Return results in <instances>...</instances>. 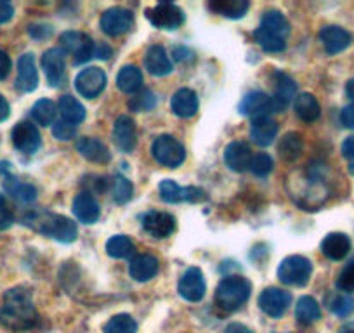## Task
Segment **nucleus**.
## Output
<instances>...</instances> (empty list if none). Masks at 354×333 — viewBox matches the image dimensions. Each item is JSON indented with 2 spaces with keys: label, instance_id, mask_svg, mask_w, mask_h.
I'll return each mask as SVG.
<instances>
[{
  "label": "nucleus",
  "instance_id": "b1692460",
  "mask_svg": "<svg viewBox=\"0 0 354 333\" xmlns=\"http://www.w3.org/2000/svg\"><path fill=\"white\" fill-rule=\"evenodd\" d=\"M145 66L155 77H165L174 70L172 61L167 56V50L162 46H151L146 50Z\"/></svg>",
  "mask_w": 354,
  "mask_h": 333
},
{
  "label": "nucleus",
  "instance_id": "2f4dec72",
  "mask_svg": "<svg viewBox=\"0 0 354 333\" xmlns=\"http://www.w3.org/2000/svg\"><path fill=\"white\" fill-rule=\"evenodd\" d=\"M142 86V73L134 64H127L117 75V87L125 94L138 93Z\"/></svg>",
  "mask_w": 354,
  "mask_h": 333
},
{
  "label": "nucleus",
  "instance_id": "7c9ffc66",
  "mask_svg": "<svg viewBox=\"0 0 354 333\" xmlns=\"http://www.w3.org/2000/svg\"><path fill=\"white\" fill-rule=\"evenodd\" d=\"M248 6L250 4L245 0H212L209 2L210 11L230 19L243 18L248 11Z\"/></svg>",
  "mask_w": 354,
  "mask_h": 333
},
{
  "label": "nucleus",
  "instance_id": "f8f14e48",
  "mask_svg": "<svg viewBox=\"0 0 354 333\" xmlns=\"http://www.w3.org/2000/svg\"><path fill=\"white\" fill-rule=\"evenodd\" d=\"M12 144L18 151L25 153V155H33L37 149L42 144V137H40L39 129L30 122H19L15 125L11 132Z\"/></svg>",
  "mask_w": 354,
  "mask_h": 333
},
{
  "label": "nucleus",
  "instance_id": "bb28decb",
  "mask_svg": "<svg viewBox=\"0 0 354 333\" xmlns=\"http://www.w3.org/2000/svg\"><path fill=\"white\" fill-rule=\"evenodd\" d=\"M160 269V263L156 257L148 256V254H142V256L134 257L131 260V267H129V273H131L132 280L139 281V283H145V281L153 280L156 276Z\"/></svg>",
  "mask_w": 354,
  "mask_h": 333
},
{
  "label": "nucleus",
  "instance_id": "f257e3e1",
  "mask_svg": "<svg viewBox=\"0 0 354 333\" xmlns=\"http://www.w3.org/2000/svg\"><path fill=\"white\" fill-rule=\"evenodd\" d=\"M39 321V314L33 305L32 294L26 288H11L2 297L0 305V325L15 332L33 328Z\"/></svg>",
  "mask_w": 354,
  "mask_h": 333
},
{
  "label": "nucleus",
  "instance_id": "79ce46f5",
  "mask_svg": "<svg viewBox=\"0 0 354 333\" xmlns=\"http://www.w3.org/2000/svg\"><path fill=\"white\" fill-rule=\"evenodd\" d=\"M156 106V97L151 91L145 89L138 94V96L132 97V101L129 103V108L134 111H149Z\"/></svg>",
  "mask_w": 354,
  "mask_h": 333
},
{
  "label": "nucleus",
  "instance_id": "39448f33",
  "mask_svg": "<svg viewBox=\"0 0 354 333\" xmlns=\"http://www.w3.org/2000/svg\"><path fill=\"white\" fill-rule=\"evenodd\" d=\"M313 274V264L308 257L290 256L278 267V278L288 287H306Z\"/></svg>",
  "mask_w": 354,
  "mask_h": 333
},
{
  "label": "nucleus",
  "instance_id": "c03bdc74",
  "mask_svg": "<svg viewBox=\"0 0 354 333\" xmlns=\"http://www.w3.org/2000/svg\"><path fill=\"white\" fill-rule=\"evenodd\" d=\"M337 288L342 294H353L354 292V260H351L337 278Z\"/></svg>",
  "mask_w": 354,
  "mask_h": 333
},
{
  "label": "nucleus",
  "instance_id": "864d4df0",
  "mask_svg": "<svg viewBox=\"0 0 354 333\" xmlns=\"http://www.w3.org/2000/svg\"><path fill=\"white\" fill-rule=\"evenodd\" d=\"M9 113H11V108H9L8 99L0 94V122L8 120Z\"/></svg>",
  "mask_w": 354,
  "mask_h": 333
},
{
  "label": "nucleus",
  "instance_id": "ea45409f",
  "mask_svg": "<svg viewBox=\"0 0 354 333\" xmlns=\"http://www.w3.org/2000/svg\"><path fill=\"white\" fill-rule=\"evenodd\" d=\"M111 195L118 205H124V203L131 202L132 195H134V186L124 175H115L113 182H111Z\"/></svg>",
  "mask_w": 354,
  "mask_h": 333
},
{
  "label": "nucleus",
  "instance_id": "09e8293b",
  "mask_svg": "<svg viewBox=\"0 0 354 333\" xmlns=\"http://www.w3.org/2000/svg\"><path fill=\"white\" fill-rule=\"evenodd\" d=\"M15 16V8L9 2H0V25L9 23Z\"/></svg>",
  "mask_w": 354,
  "mask_h": 333
},
{
  "label": "nucleus",
  "instance_id": "c85d7f7f",
  "mask_svg": "<svg viewBox=\"0 0 354 333\" xmlns=\"http://www.w3.org/2000/svg\"><path fill=\"white\" fill-rule=\"evenodd\" d=\"M77 151L84 156L85 160L93 163H108L110 162V151L106 146L94 137H82L77 141Z\"/></svg>",
  "mask_w": 354,
  "mask_h": 333
},
{
  "label": "nucleus",
  "instance_id": "4be33fe9",
  "mask_svg": "<svg viewBox=\"0 0 354 333\" xmlns=\"http://www.w3.org/2000/svg\"><path fill=\"white\" fill-rule=\"evenodd\" d=\"M319 39H322L323 47H325V50L330 56L346 50L351 46V42H353L351 33L347 30L340 28V26H325L322 33H319Z\"/></svg>",
  "mask_w": 354,
  "mask_h": 333
},
{
  "label": "nucleus",
  "instance_id": "f3484780",
  "mask_svg": "<svg viewBox=\"0 0 354 333\" xmlns=\"http://www.w3.org/2000/svg\"><path fill=\"white\" fill-rule=\"evenodd\" d=\"M205 278L198 267H189L179 281V294L188 302H200L205 297Z\"/></svg>",
  "mask_w": 354,
  "mask_h": 333
},
{
  "label": "nucleus",
  "instance_id": "9b49d317",
  "mask_svg": "<svg viewBox=\"0 0 354 333\" xmlns=\"http://www.w3.org/2000/svg\"><path fill=\"white\" fill-rule=\"evenodd\" d=\"M101 30L110 37L124 35L134 26V15L125 8H111L101 16Z\"/></svg>",
  "mask_w": 354,
  "mask_h": 333
},
{
  "label": "nucleus",
  "instance_id": "6e6552de",
  "mask_svg": "<svg viewBox=\"0 0 354 333\" xmlns=\"http://www.w3.org/2000/svg\"><path fill=\"white\" fill-rule=\"evenodd\" d=\"M146 18L155 28L177 30L185 23V12L172 2H162L146 11Z\"/></svg>",
  "mask_w": 354,
  "mask_h": 333
},
{
  "label": "nucleus",
  "instance_id": "8fccbe9b",
  "mask_svg": "<svg viewBox=\"0 0 354 333\" xmlns=\"http://www.w3.org/2000/svg\"><path fill=\"white\" fill-rule=\"evenodd\" d=\"M9 71H11V57L8 56V53L0 49V80H4Z\"/></svg>",
  "mask_w": 354,
  "mask_h": 333
},
{
  "label": "nucleus",
  "instance_id": "7ed1b4c3",
  "mask_svg": "<svg viewBox=\"0 0 354 333\" xmlns=\"http://www.w3.org/2000/svg\"><path fill=\"white\" fill-rule=\"evenodd\" d=\"M290 23L280 11L266 12L261 26L254 32V39L266 53H281L287 47Z\"/></svg>",
  "mask_w": 354,
  "mask_h": 333
},
{
  "label": "nucleus",
  "instance_id": "0eeeda50",
  "mask_svg": "<svg viewBox=\"0 0 354 333\" xmlns=\"http://www.w3.org/2000/svg\"><path fill=\"white\" fill-rule=\"evenodd\" d=\"M59 42L63 50L73 56L75 64L87 63L94 56V50H96L94 40L82 32H64L61 35Z\"/></svg>",
  "mask_w": 354,
  "mask_h": 333
},
{
  "label": "nucleus",
  "instance_id": "4d7b16f0",
  "mask_svg": "<svg viewBox=\"0 0 354 333\" xmlns=\"http://www.w3.org/2000/svg\"><path fill=\"white\" fill-rule=\"evenodd\" d=\"M340 333H354V330H342Z\"/></svg>",
  "mask_w": 354,
  "mask_h": 333
},
{
  "label": "nucleus",
  "instance_id": "aec40b11",
  "mask_svg": "<svg viewBox=\"0 0 354 333\" xmlns=\"http://www.w3.org/2000/svg\"><path fill=\"white\" fill-rule=\"evenodd\" d=\"M252 158L254 156H252L250 146L243 141L231 142L224 149V162L233 172H245L250 169Z\"/></svg>",
  "mask_w": 354,
  "mask_h": 333
},
{
  "label": "nucleus",
  "instance_id": "a878e982",
  "mask_svg": "<svg viewBox=\"0 0 354 333\" xmlns=\"http://www.w3.org/2000/svg\"><path fill=\"white\" fill-rule=\"evenodd\" d=\"M277 135H278V124L273 120V118L262 117V118H255V120H252L250 137L257 146L266 148V146L273 144Z\"/></svg>",
  "mask_w": 354,
  "mask_h": 333
},
{
  "label": "nucleus",
  "instance_id": "f03ea898",
  "mask_svg": "<svg viewBox=\"0 0 354 333\" xmlns=\"http://www.w3.org/2000/svg\"><path fill=\"white\" fill-rule=\"evenodd\" d=\"M23 224L61 243H71L77 240V224L68 217L53 213L49 210H32L23 216Z\"/></svg>",
  "mask_w": 354,
  "mask_h": 333
},
{
  "label": "nucleus",
  "instance_id": "c9c22d12",
  "mask_svg": "<svg viewBox=\"0 0 354 333\" xmlns=\"http://www.w3.org/2000/svg\"><path fill=\"white\" fill-rule=\"evenodd\" d=\"M59 108V113L63 117V120L70 122V124L77 125L80 122L85 120V108L80 101L75 99L73 96H63L57 103Z\"/></svg>",
  "mask_w": 354,
  "mask_h": 333
},
{
  "label": "nucleus",
  "instance_id": "4468645a",
  "mask_svg": "<svg viewBox=\"0 0 354 333\" xmlns=\"http://www.w3.org/2000/svg\"><path fill=\"white\" fill-rule=\"evenodd\" d=\"M297 94V84L292 77L283 71H274V94L271 96L273 101V113H281L285 108L292 103Z\"/></svg>",
  "mask_w": 354,
  "mask_h": 333
},
{
  "label": "nucleus",
  "instance_id": "ddd939ff",
  "mask_svg": "<svg viewBox=\"0 0 354 333\" xmlns=\"http://www.w3.org/2000/svg\"><path fill=\"white\" fill-rule=\"evenodd\" d=\"M292 301V295L288 292L281 290V288H266L261 295H259V307L262 312H266L271 318H281L285 311L288 309Z\"/></svg>",
  "mask_w": 354,
  "mask_h": 333
},
{
  "label": "nucleus",
  "instance_id": "393cba45",
  "mask_svg": "<svg viewBox=\"0 0 354 333\" xmlns=\"http://www.w3.org/2000/svg\"><path fill=\"white\" fill-rule=\"evenodd\" d=\"M113 139L118 148L125 153H131L136 148V125L134 120L127 115H122L117 118L113 129Z\"/></svg>",
  "mask_w": 354,
  "mask_h": 333
},
{
  "label": "nucleus",
  "instance_id": "1a4fd4ad",
  "mask_svg": "<svg viewBox=\"0 0 354 333\" xmlns=\"http://www.w3.org/2000/svg\"><path fill=\"white\" fill-rule=\"evenodd\" d=\"M106 87V73L101 68H85L75 78V89L85 99H94Z\"/></svg>",
  "mask_w": 354,
  "mask_h": 333
},
{
  "label": "nucleus",
  "instance_id": "9d476101",
  "mask_svg": "<svg viewBox=\"0 0 354 333\" xmlns=\"http://www.w3.org/2000/svg\"><path fill=\"white\" fill-rule=\"evenodd\" d=\"M158 191L163 202L167 203H198L207 198L203 189L196 188V186H186V188H183V186H179L176 181H172V179H165V181L160 182Z\"/></svg>",
  "mask_w": 354,
  "mask_h": 333
},
{
  "label": "nucleus",
  "instance_id": "412c9836",
  "mask_svg": "<svg viewBox=\"0 0 354 333\" xmlns=\"http://www.w3.org/2000/svg\"><path fill=\"white\" fill-rule=\"evenodd\" d=\"M73 213L82 224L97 222V219H100V216H101V209H100V203H97V200L93 196V193L82 191L75 196Z\"/></svg>",
  "mask_w": 354,
  "mask_h": 333
},
{
  "label": "nucleus",
  "instance_id": "a211bd4d",
  "mask_svg": "<svg viewBox=\"0 0 354 333\" xmlns=\"http://www.w3.org/2000/svg\"><path fill=\"white\" fill-rule=\"evenodd\" d=\"M42 68L50 87H59L64 82V50L59 47L46 50L42 56Z\"/></svg>",
  "mask_w": 354,
  "mask_h": 333
},
{
  "label": "nucleus",
  "instance_id": "5fc2aeb1",
  "mask_svg": "<svg viewBox=\"0 0 354 333\" xmlns=\"http://www.w3.org/2000/svg\"><path fill=\"white\" fill-rule=\"evenodd\" d=\"M226 333H254L250 328H247L245 325H240V323H233L226 328Z\"/></svg>",
  "mask_w": 354,
  "mask_h": 333
},
{
  "label": "nucleus",
  "instance_id": "603ef678",
  "mask_svg": "<svg viewBox=\"0 0 354 333\" xmlns=\"http://www.w3.org/2000/svg\"><path fill=\"white\" fill-rule=\"evenodd\" d=\"M111 47L106 44H96V50H94V56L100 57V59H108L111 56Z\"/></svg>",
  "mask_w": 354,
  "mask_h": 333
},
{
  "label": "nucleus",
  "instance_id": "4c0bfd02",
  "mask_svg": "<svg viewBox=\"0 0 354 333\" xmlns=\"http://www.w3.org/2000/svg\"><path fill=\"white\" fill-rule=\"evenodd\" d=\"M56 104L50 99H40L33 104L32 108V117L33 120L37 122L42 127H47V125L53 124L56 120Z\"/></svg>",
  "mask_w": 354,
  "mask_h": 333
},
{
  "label": "nucleus",
  "instance_id": "6e6d98bb",
  "mask_svg": "<svg viewBox=\"0 0 354 333\" xmlns=\"http://www.w3.org/2000/svg\"><path fill=\"white\" fill-rule=\"evenodd\" d=\"M346 93H347V96H349V99H353V101H354V78H353V80L347 82Z\"/></svg>",
  "mask_w": 354,
  "mask_h": 333
},
{
  "label": "nucleus",
  "instance_id": "3c124183",
  "mask_svg": "<svg viewBox=\"0 0 354 333\" xmlns=\"http://www.w3.org/2000/svg\"><path fill=\"white\" fill-rule=\"evenodd\" d=\"M342 155L346 156V158L354 160V135H349V137L342 142Z\"/></svg>",
  "mask_w": 354,
  "mask_h": 333
},
{
  "label": "nucleus",
  "instance_id": "de8ad7c7",
  "mask_svg": "<svg viewBox=\"0 0 354 333\" xmlns=\"http://www.w3.org/2000/svg\"><path fill=\"white\" fill-rule=\"evenodd\" d=\"M340 122H342L344 127L353 129L354 131V103L347 104V106L340 111Z\"/></svg>",
  "mask_w": 354,
  "mask_h": 333
},
{
  "label": "nucleus",
  "instance_id": "58836bf2",
  "mask_svg": "<svg viewBox=\"0 0 354 333\" xmlns=\"http://www.w3.org/2000/svg\"><path fill=\"white\" fill-rule=\"evenodd\" d=\"M104 333H138V323L129 314H117L104 325Z\"/></svg>",
  "mask_w": 354,
  "mask_h": 333
},
{
  "label": "nucleus",
  "instance_id": "a18cd8bd",
  "mask_svg": "<svg viewBox=\"0 0 354 333\" xmlns=\"http://www.w3.org/2000/svg\"><path fill=\"white\" fill-rule=\"evenodd\" d=\"M53 134L54 137L59 139V141H70V139H73L75 135H77V127H75L73 124H70V122L61 118V120H57L56 124H54Z\"/></svg>",
  "mask_w": 354,
  "mask_h": 333
},
{
  "label": "nucleus",
  "instance_id": "6ab92c4d",
  "mask_svg": "<svg viewBox=\"0 0 354 333\" xmlns=\"http://www.w3.org/2000/svg\"><path fill=\"white\" fill-rule=\"evenodd\" d=\"M39 87V71H37L33 54H23L18 61V77H16V89L19 93H33Z\"/></svg>",
  "mask_w": 354,
  "mask_h": 333
},
{
  "label": "nucleus",
  "instance_id": "e433bc0d",
  "mask_svg": "<svg viewBox=\"0 0 354 333\" xmlns=\"http://www.w3.org/2000/svg\"><path fill=\"white\" fill-rule=\"evenodd\" d=\"M106 254L113 259H131L136 254V247L131 238L124 236V234H115L108 240Z\"/></svg>",
  "mask_w": 354,
  "mask_h": 333
},
{
  "label": "nucleus",
  "instance_id": "20e7f679",
  "mask_svg": "<svg viewBox=\"0 0 354 333\" xmlns=\"http://www.w3.org/2000/svg\"><path fill=\"white\" fill-rule=\"evenodd\" d=\"M252 283L247 278L227 276L219 283L216 290L217 307L226 312L238 311L250 298Z\"/></svg>",
  "mask_w": 354,
  "mask_h": 333
},
{
  "label": "nucleus",
  "instance_id": "72a5a7b5",
  "mask_svg": "<svg viewBox=\"0 0 354 333\" xmlns=\"http://www.w3.org/2000/svg\"><path fill=\"white\" fill-rule=\"evenodd\" d=\"M302 146H304V142H302L301 134L288 132L278 142V155L283 162H295L301 156Z\"/></svg>",
  "mask_w": 354,
  "mask_h": 333
},
{
  "label": "nucleus",
  "instance_id": "5701e85b",
  "mask_svg": "<svg viewBox=\"0 0 354 333\" xmlns=\"http://www.w3.org/2000/svg\"><path fill=\"white\" fill-rule=\"evenodd\" d=\"M170 106L177 117L192 118L198 111V96L193 89H179L177 93H174Z\"/></svg>",
  "mask_w": 354,
  "mask_h": 333
},
{
  "label": "nucleus",
  "instance_id": "37998d69",
  "mask_svg": "<svg viewBox=\"0 0 354 333\" xmlns=\"http://www.w3.org/2000/svg\"><path fill=\"white\" fill-rule=\"evenodd\" d=\"M250 171L255 175H259V178H266V175L273 171V158L270 155H266V153H259V155H255L252 158Z\"/></svg>",
  "mask_w": 354,
  "mask_h": 333
},
{
  "label": "nucleus",
  "instance_id": "423d86ee",
  "mask_svg": "<svg viewBox=\"0 0 354 333\" xmlns=\"http://www.w3.org/2000/svg\"><path fill=\"white\" fill-rule=\"evenodd\" d=\"M153 156L156 162L169 169H177L186 158V149L181 142L172 135H160L155 139L151 148Z\"/></svg>",
  "mask_w": 354,
  "mask_h": 333
},
{
  "label": "nucleus",
  "instance_id": "f704fd0d",
  "mask_svg": "<svg viewBox=\"0 0 354 333\" xmlns=\"http://www.w3.org/2000/svg\"><path fill=\"white\" fill-rule=\"evenodd\" d=\"M295 318L301 325H313V323L318 321L322 318V309H319V304L316 302V298L306 297L299 298L297 305H295Z\"/></svg>",
  "mask_w": 354,
  "mask_h": 333
},
{
  "label": "nucleus",
  "instance_id": "49530a36",
  "mask_svg": "<svg viewBox=\"0 0 354 333\" xmlns=\"http://www.w3.org/2000/svg\"><path fill=\"white\" fill-rule=\"evenodd\" d=\"M15 224V213L4 195H0V231L9 229Z\"/></svg>",
  "mask_w": 354,
  "mask_h": 333
},
{
  "label": "nucleus",
  "instance_id": "2eb2a0df",
  "mask_svg": "<svg viewBox=\"0 0 354 333\" xmlns=\"http://www.w3.org/2000/svg\"><path fill=\"white\" fill-rule=\"evenodd\" d=\"M241 115L245 117H250L252 120L262 117H270L273 113V101H271V96H268L262 91H252L247 96L241 99L240 106H238Z\"/></svg>",
  "mask_w": 354,
  "mask_h": 333
},
{
  "label": "nucleus",
  "instance_id": "dca6fc26",
  "mask_svg": "<svg viewBox=\"0 0 354 333\" xmlns=\"http://www.w3.org/2000/svg\"><path fill=\"white\" fill-rule=\"evenodd\" d=\"M142 229L149 234V236L156 238V240H163V238H169L170 234L176 231V219L174 216L167 212H151L145 213L142 216Z\"/></svg>",
  "mask_w": 354,
  "mask_h": 333
},
{
  "label": "nucleus",
  "instance_id": "473e14b6",
  "mask_svg": "<svg viewBox=\"0 0 354 333\" xmlns=\"http://www.w3.org/2000/svg\"><path fill=\"white\" fill-rule=\"evenodd\" d=\"M295 113L301 118L302 122H316L319 118V113H322V108H319V103L316 101V97L309 93L299 94L297 99H295Z\"/></svg>",
  "mask_w": 354,
  "mask_h": 333
},
{
  "label": "nucleus",
  "instance_id": "cd10ccee",
  "mask_svg": "<svg viewBox=\"0 0 354 333\" xmlns=\"http://www.w3.org/2000/svg\"><path fill=\"white\" fill-rule=\"evenodd\" d=\"M322 252L330 260H342L351 252V240L344 233H330L322 241Z\"/></svg>",
  "mask_w": 354,
  "mask_h": 333
},
{
  "label": "nucleus",
  "instance_id": "a19ab883",
  "mask_svg": "<svg viewBox=\"0 0 354 333\" xmlns=\"http://www.w3.org/2000/svg\"><path fill=\"white\" fill-rule=\"evenodd\" d=\"M328 309L339 318H346L353 312L354 301L347 294H335L328 298Z\"/></svg>",
  "mask_w": 354,
  "mask_h": 333
},
{
  "label": "nucleus",
  "instance_id": "c756f323",
  "mask_svg": "<svg viewBox=\"0 0 354 333\" xmlns=\"http://www.w3.org/2000/svg\"><path fill=\"white\" fill-rule=\"evenodd\" d=\"M4 189L12 196L15 200L21 203H32L37 198V188L28 184V182L19 181L15 175L8 174L4 179Z\"/></svg>",
  "mask_w": 354,
  "mask_h": 333
}]
</instances>
